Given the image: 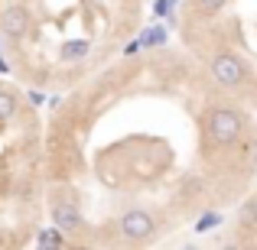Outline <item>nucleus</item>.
Masks as SVG:
<instances>
[{"instance_id": "obj_1", "label": "nucleus", "mask_w": 257, "mask_h": 250, "mask_svg": "<svg viewBox=\"0 0 257 250\" xmlns=\"http://www.w3.org/2000/svg\"><path fill=\"white\" fill-rule=\"evenodd\" d=\"M56 244L144 250L234 208L257 182V114L176 46L120 52L43 120Z\"/></svg>"}, {"instance_id": "obj_2", "label": "nucleus", "mask_w": 257, "mask_h": 250, "mask_svg": "<svg viewBox=\"0 0 257 250\" xmlns=\"http://www.w3.org/2000/svg\"><path fill=\"white\" fill-rule=\"evenodd\" d=\"M147 0H0V52L30 91L62 94L127 52Z\"/></svg>"}, {"instance_id": "obj_3", "label": "nucleus", "mask_w": 257, "mask_h": 250, "mask_svg": "<svg viewBox=\"0 0 257 250\" xmlns=\"http://www.w3.org/2000/svg\"><path fill=\"white\" fill-rule=\"evenodd\" d=\"M43 231V114L23 85L0 78V250L30 247Z\"/></svg>"}, {"instance_id": "obj_4", "label": "nucleus", "mask_w": 257, "mask_h": 250, "mask_svg": "<svg viewBox=\"0 0 257 250\" xmlns=\"http://www.w3.org/2000/svg\"><path fill=\"white\" fill-rule=\"evenodd\" d=\"M173 30L208 78L257 114V0H179Z\"/></svg>"}, {"instance_id": "obj_5", "label": "nucleus", "mask_w": 257, "mask_h": 250, "mask_svg": "<svg viewBox=\"0 0 257 250\" xmlns=\"http://www.w3.org/2000/svg\"><path fill=\"white\" fill-rule=\"evenodd\" d=\"M228 240L234 247H257V188L251 185V192L234 205V221L228 227Z\"/></svg>"}]
</instances>
